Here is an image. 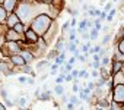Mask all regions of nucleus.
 Here are the masks:
<instances>
[{
	"label": "nucleus",
	"instance_id": "obj_1",
	"mask_svg": "<svg viewBox=\"0 0 124 110\" xmlns=\"http://www.w3.org/2000/svg\"><path fill=\"white\" fill-rule=\"evenodd\" d=\"M53 22H54V19H53L48 13H41V15H38L37 18L32 19V22L29 24V28H31L32 31H35L38 37H44V35L47 34V31L51 28Z\"/></svg>",
	"mask_w": 124,
	"mask_h": 110
},
{
	"label": "nucleus",
	"instance_id": "obj_2",
	"mask_svg": "<svg viewBox=\"0 0 124 110\" xmlns=\"http://www.w3.org/2000/svg\"><path fill=\"white\" fill-rule=\"evenodd\" d=\"M2 56L3 57H10V56H13V54H19L21 51H22V46H21V43H15V41H6V44L2 47Z\"/></svg>",
	"mask_w": 124,
	"mask_h": 110
},
{
	"label": "nucleus",
	"instance_id": "obj_3",
	"mask_svg": "<svg viewBox=\"0 0 124 110\" xmlns=\"http://www.w3.org/2000/svg\"><path fill=\"white\" fill-rule=\"evenodd\" d=\"M64 0H51V2L48 3V8H50V16L53 18V19H55L60 13H61V10L64 9Z\"/></svg>",
	"mask_w": 124,
	"mask_h": 110
},
{
	"label": "nucleus",
	"instance_id": "obj_4",
	"mask_svg": "<svg viewBox=\"0 0 124 110\" xmlns=\"http://www.w3.org/2000/svg\"><path fill=\"white\" fill-rule=\"evenodd\" d=\"M57 34H58V27H57V21L54 19V22H53V25H51V28L47 31V34L44 35V37H41V38H44V41L50 46L54 40H57L58 37H57Z\"/></svg>",
	"mask_w": 124,
	"mask_h": 110
},
{
	"label": "nucleus",
	"instance_id": "obj_5",
	"mask_svg": "<svg viewBox=\"0 0 124 110\" xmlns=\"http://www.w3.org/2000/svg\"><path fill=\"white\" fill-rule=\"evenodd\" d=\"M111 101L117 103H124V85H114L111 90Z\"/></svg>",
	"mask_w": 124,
	"mask_h": 110
},
{
	"label": "nucleus",
	"instance_id": "obj_6",
	"mask_svg": "<svg viewBox=\"0 0 124 110\" xmlns=\"http://www.w3.org/2000/svg\"><path fill=\"white\" fill-rule=\"evenodd\" d=\"M5 38H6V41H15V43H21V41L25 40V37L18 34L13 28H8V31L5 34Z\"/></svg>",
	"mask_w": 124,
	"mask_h": 110
},
{
	"label": "nucleus",
	"instance_id": "obj_7",
	"mask_svg": "<svg viewBox=\"0 0 124 110\" xmlns=\"http://www.w3.org/2000/svg\"><path fill=\"white\" fill-rule=\"evenodd\" d=\"M9 62H10L15 68H21V66L26 65L25 59L21 56V54H13V56H10V57H9Z\"/></svg>",
	"mask_w": 124,
	"mask_h": 110
},
{
	"label": "nucleus",
	"instance_id": "obj_8",
	"mask_svg": "<svg viewBox=\"0 0 124 110\" xmlns=\"http://www.w3.org/2000/svg\"><path fill=\"white\" fill-rule=\"evenodd\" d=\"M19 54L25 59L26 65H32V63L35 62V56H34V53H32V51H29L28 48H22V51H21Z\"/></svg>",
	"mask_w": 124,
	"mask_h": 110
},
{
	"label": "nucleus",
	"instance_id": "obj_9",
	"mask_svg": "<svg viewBox=\"0 0 124 110\" xmlns=\"http://www.w3.org/2000/svg\"><path fill=\"white\" fill-rule=\"evenodd\" d=\"M18 22H21L19 16L16 15V12H12V13H9L8 19H6V27H8V28H13Z\"/></svg>",
	"mask_w": 124,
	"mask_h": 110
},
{
	"label": "nucleus",
	"instance_id": "obj_10",
	"mask_svg": "<svg viewBox=\"0 0 124 110\" xmlns=\"http://www.w3.org/2000/svg\"><path fill=\"white\" fill-rule=\"evenodd\" d=\"M18 5H19V0H5L3 8H5L9 13H12V12H15V10H16Z\"/></svg>",
	"mask_w": 124,
	"mask_h": 110
},
{
	"label": "nucleus",
	"instance_id": "obj_11",
	"mask_svg": "<svg viewBox=\"0 0 124 110\" xmlns=\"http://www.w3.org/2000/svg\"><path fill=\"white\" fill-rule=\"evenodd\" d=\"M123 68H124V62H120V60H111V68H109V71H111L112 75L117 73V72H121Z\"/></svg>",
	"mask_w": 124,
	"mask_h": 110
},
{
	"label": "nucleus",
	"instance_id": "obj_12",
	"mask_svg": "<svg viewBox=\"0 0 124 110\" xmlns=\"http://www.w3.org/2000/svg\"><path fill=\"white\" fill-rule=\"evenodd\" d=\"M51 98H53V92L50 90H42V88H41V94L37 97V100L39 101H50Z\"/></svg>",
	"mask_w": 124,
	"mask_h": 110
},
{
	"label": "nucleus",
	"instance_id": "obj_13",
	"mask_svg": "<svg viewBox=\"0 0 124 110\" xmlns=\"http://www.w3.org/2000/svg\"><path fill=\"white\" fill-rule=\"evenodd\" d=\"M112 82L114 85H124V72H117L112 75Z\"/></svg>",
	"mask_w": 124,
	"mask_h": 110
},
{
	"label": "nucleus",
	"instance_id": "obj_14",
	"mask_svg": "<svg viewBox=\"0 0 124 110\" xmlns=\"http://www.w3.org/2000/svg\"><path fill=\"white\" fill-rule=\"evenodd\" d=\"M64 44H66V40H64V35H60L57 40H55V44H54V48L57 51H61L64 50Z\"/></svg>",
	"mask_w": 124,
	"mask_h": 110
},
{
	"label": "nucleus",
	"instance_id": "obj_15",
	"mask_svg": "<svg viewBox=\"0 0 124 110\" xmlns=\"http://www.w3.org/2000/svg\"><path fill=\"white\" fill-rule=\"evenodd\" d=\"M109 98L108 97H101V98H96V104L95 106H99V107H104V109H109Z\"/></svg>",
	"mask_w": 124,
	"mask_h": 110
},
{
	"label": "nucleus",
	"instance_id": "obj_16",
	"mask_svg": "<svg viewBox=\"0 0 124 110\" xmlns=\"http://www.w3.org/2000/svg\"><path fill=\"white\" fill-rule=\"evenodd\" d=\"M13 29L18 32V34H21V35H23L25 37V32H26V29H28V27L23 24V22H18L15 27H13Z\"/></svg>",
	"mask_w": 124,
	"mask_h": 110
},
{
	"label": "nucleus",
	"instance_id": "obj_17",
	"mask_svg": "<svg viewBox=\"0 0 124 110\" xmlns=\"http://www.w3.org/2000/svg\"><path fill=\"white\" fill-rule=\"evenodd\" d=\"M51 65H53V63H51L50 60H47V59H45V60H39L38 63H35V71H38V72H39V71H42V69H44V68H47V66H48V68H51Z\"/></svg>",
	"mask_w": 124,
	"mask_h": 110
},
{
	"label": "nucleus",
	"instance_id": "obj_18",
	"mask_svg": "<svg viewBox=\"0 0 124 110\" xmlns=\"http://www.w3.org/2000/svg\"><path fill=\"white\" fill-rule=\"evenodd\" d=\"M8 16H9V12L3 8V5H0V24H5V25H6Z\"/></svg>",
	"mask_w": 124,
	"mask_h": 110
},
{
	"label": "nucleus",
	"instance_id": "obj_19",
	"mask_svg": "<svg viewBox=\"0 0 124 110\" xmlns=\"http://www.w3.org/2000/svg\"><path fill=\"white\" fill-rule=\"evenodd\" d=\"M15 104H18L19 107H21V110L22 109H25V107H28V98L23 95V97H18L16 100H15Z\"/></svg>",
	"mask_w": 124,
	"mask_h": 110
},
{
	"label": "nucleus",
	"instance_id": "obj_20",
	"mask_svg": "<svg viewBox=\"0 0 124 110\" xmlns=\"http://www.w3.org/2000/svg\"><path fill=\"white\" fill-rule=\"evenodd\" d=\"M111 38H112V32L104 34V37H102V40H101V46H102V47H107V46L111 43Z\"/></svg>",
	"mask_w": 124,
	"mask_h": 110
},
{
	"label": "nucleus",
	"instance_id": "obj_21",
	"mask_svg": "<svg viewBox=\"0 0 124 110\" xmlns=\"http://www.w3.org/2000/svg\"><path fill=\"white\" fill-rule=\"evenodd\" d=\"M78 32L79 34H82V32H86V31H89L88 29V27H86V19H83V21H80L79 24H78Z\"/></svg>",
	"mask_w": 124,
	"mask_h": 110
},
{
	"label": "nucleus",
	"instance_id": "obj_22",
	"mask_svg": "<svg viewBox=\"0 0 124 110\" xmlns=\"http://www.w3.org/2000/svg\"><path fill=\"white\" fill-rule=\"evenodd\" d=\"M64 50H67V51H70V53H75V51L78 50V46H76L75 43L66 41V44H64Z\"/></svg>",
	"mask_w": 124,
	"mask_h": 110
},
{
	"label": "nucleus",
	"instance_id": "obj_23",
	"mask_svg": "<svg viewBox=\"0 0 124 110\" xmlns=\"http://www.w3.org/2000/svg\"><path fill=\"white\" fill-rule=\"evenodd\" d=\"M109 110H124V103L111 101V104H109Z\"/></svg>",
	"mask_w": 124,
	"mask_h": 110
},
{
	"label": "nucleus",
	"instance_id": "obj_24",
	"mask_svg": "<svg viewBox=\"0 0 124 110\" xmlns=\"http://www.w3.org/2000/svg\"><path fill=\"white\" fill-rule=\"evenodd\" d=\"M69 103H72V104H75V106L78 107V106H80V104H82V100H80L76 94H73V95H70V97H69Z\"/></svg>",
	"mask_w": 124,
	"mask_h": 110
},
{
	"label": "nucleus",
	"instance_id": "obj_25",
	"mask_svg": "<svg viewBox=\"0 0 124 110\" xmlns=\"http://www.w3.org/2000/svg\"><path fill=\"white\" fill-rule=\"evenodd\" d=\"M53 92L55 94V95H58V97H61L64 94V87L63 85H57L55 84V87H54V90H53Z\"/></svg>",
	"mask_w": 124,
	"mask_h": 110
},
{
	"label": "nucleus",
	"instance_id": "obj_26",
	"mask_svg": "<svg viewBox=\"0 0 124 110\" xmlns=\"http://www.w3.org/2000/svg\"><path fill=\"white\" fill-rule=\"evenodd\" d=\"M58 54H60V51H57L55 48H54V50H51V51H48V53H47V60H50V62H51V60H54V59L58 56Z\"/></svg>",
	"mask_w": 124,
	"mask_h": 110
},
{
	"label": "nucleus",
	"instance_id": "obj_27",
	"mask_svg": "<svg viewBox=\"0 0 124 110\" xmlns=\"http://www.w3.org/2000/svg\"><path fill=\"white\" fill-rule=\"evenodd\" d=\"M0 97H2L3 100L9 98V91H8V88L5 85H0Z\"/></svg>",
	"mask_w": 124,
	"mask_h": 110
},
{
	"label": "nucleus",
	"instance_id": "obj_28",
	"mask_svg": "<svg viewBox=\"0 0 124 110\" xmlns=\"http://www.w3.org/2000/svg\"><path fill=\"white\" fill-rule=\"evenodd\" d=\"M101 48H102V46H101V44H95L93 47H91V48H89V54H92V56H93V54H99Z\"/></svg>",
	"mask_w": 124,
	"mask_h": 110
},
{
	"label": "nucleus",
	"instance_id": "obj_29",
	"mask_svg": "<svg viewBox=\"0 0 124 110\" xmlns=\"http://www.w3.org/2000/svg\"><path fill=\"white\" fill-rule=\"evenodd\" d=\"M89 79L91 78V72H88L86 69H80L79 71V79Z\"/></svg>",
	"mask_w": 124,
	"mask_h": 110
},
{
	"label": "nucleus",
	"instance_id": "obj_30",
	"mask_svg": "<svg viewBox=\"0 0 124 110\" xmlns=\"http://www.w3.org/2000/svg\"><path fill=\"white\" fill-rule=\"evenodd\" d=\"M64 76H66V73H58V76L55 78V81H54V82H55L57 85H63V82L66 81V79H64Z\"/></svg>",
	"mask_w": 124,
	"mask_h": 110
},
{
	"label": "nucleus",
	"instance_id": "obj_31",
	"mask_svg": "<svg viewBox=\"0 0 124 110\" xmlns=\"http://www.w3.org/2000/svg\"><path fill=\"white\" fill-rule=\"evenodd\" d=\"M89 34H91V41H95V40L98 38V35H99V31H98L96 28H92V29L89 31Z\"/></svg>",
	"mask_w": 124,
	"mask_h": 110
},
{
	"label": "nucleus",
	"instance_id": "obj_32",
	"mask_svg": "<svg viewBox=\"0 0 124 110\" xmlns=\"http://www.w3.org/2000/svg\"><path fill=\"white\" fill-rule=\"evenodd\" d=\"M101 65H102V68H108V66L111 65V59H109L108 56H104V57L101 59Z\"/></svg>",
	"mask_w": 124,
	"mask_h": 110
},
{
	"label": "nucleus",
	"instance_id": "obj_33",
	"mask_svg": "<svg viewBox=\"0 0 124 110\" xmlns=\"http://www.w3.org/2000/svg\"><path fill=\"white\" fill-rule=\"evenodd\" d=\"M92 47V44H91V41L89 43H86V44H83V46H80V51H82V54H86V53H89V48Z\"/></svg>",
	"mask_w": 124,
	"mask_h": 110
},
{
	"label": "nucleus",
	"instance_id": "obj_34",
	"mask_svg": "<svg viewBox=\"0 0 124 110\" xmlns=\"http://www.w3.org/2000/svg\"><path fill=\"white\" fill-rule=\"evenodd\" d=\"M69 27H72V25H70V21H66V22H64L63 25H61V35H64V34L67 32Z\"/></svg>",
	"mask_w": 124,
	"mask_h": 110
},
{
	"label": "nucleus",
	"instance_id": "obj_35",
	"mask_svg": "<svg viewBox=\"0 0 124 110\" xmlns=\"http://www.w3.org/2000/svg\"><path fill=\"white\" fill-rule=\"evenodd\" d=\"M115 13H117V10H115V9H111V10L108 12V15H107V22H112Z\"/></svg>",
	"mask_w": 124,
	"mask_h": 110
},
{
	"label": "nucleus",
	"instance_id": "obj_36",
	"mask_svg": "<svg viewBox=\"0 0 124 110\" xmlns=\"http://www.w3.org/2000/svg\"><path fill=\"white\" fill-rule=\"evenodd\" d=\"M91 76H92L93 79H98V78L101 76V73H99L98 69H92V71H91Z\"/></svg>",
	"mask_w": 124,
	"mask_h": 110
},
{
	"label": "nucleus",
	"instance_id": "obj_37",
	"mask_svg": "<svg viewBox=\"0 0 124 110\" xmlns=\"http://www.w3.org/2000/svg\"><path fill=\"white\" fill-rule=\"evenodd\" d=\"M58 68H60L58 65L53 63V65H51V68H50V69H51V75H57V71H58Z\"/></svg>",
	"mask_w": 124,
	"mask_h": 110
},
{
	"label": "nucleus",
	"instance_id": "obj_38",
	"mask_svg": "<svg viewBox=\"0 0 124 110\" xmlns=\"http://www.w3.org/2000/svg\"><path fill=\"white\" fill-rule=\"evenodd\" d=\"M117 48H118V51H121L123 54H124V38L118 43V46H117Z\"/></svg>",
	"mask_w": 124,
	"mask_h": 110
},
{
	"label": "nucleus",
	"instance_id": "obj_39",
	"mask_svg": "<svg viewBox=\"0 0 124 110\" xmlns=\"http://www.w3.org/2000/svg\"><path fill=\"white\" fill-rule=\"evenodd\" d=\"M111 9H112V2H108V3L105 5V8H104V12H107V13H108Z\"/></svg>",
	"mask_w": 124,
	"mask_h": 110
},
{
	"label": "nucleus",
	"instance_id": "obj_40",
	"mask_svg": "<svg viewBox=\"0 0 124 110\" xmlns=\"http://www.w3.org/2000/svg\"><path fill=\"white\" fill-rule=\"evenodd\" d=\"M72 90H73V92H75V94H79V91H80V85H79V84H73Z\"/></svg>",
	"mask_w": 124,
	"mask_h": 110
},
{
	"label": "nucleus",
	"instance_id": "obj_41",
	"mask_svg": "<svg viewBox=\"0 0 124 110\" xmlns=\"http://www.w3.org/2000/svg\"><path fill=\"white\" fill-rule=\"evenodd\" d=\"M86 88H89L91 91H93V90L96 88V85H95V82H93V81H89V82H88V87H86Z\"/></svg>",
	"mask_w": 124,
	"mask_h": 110
},
{
	"label": "nucleus",
	"instance_id": "obj_42",
	"mask_svg": "<svg viewBox=\"0 0 124 110\" xmlns=\"http://www.w3.org/2000/svg\"><path fill=\"white\" fill-rule=\"evenodd\" d=\"M101 13H102V10H101V9H95V10H93V19H95V18H99V16H101Z\"/></svg>",
	"mask_w": 124,
	"mask_h": 110
},
{
	"label": "nucleus",
	"instance_id": "obj_43",
	"mask_svg": "<svg viewBox=\"0 0 124 110\" xmlns=\"http://www.w3.org/2000/svg\"><path fill=\"white\" fill-rule=\"evenodd\" d=\"M64 79H66V82H73V76H72V73H66V76H64Z\"/></svg>",
	"mask_w": 124,
	"mask_h": 110
},
{
	"label": "nucleus",
	"instance_id": "obj_44",
	"mask_svg": "<svg viewBox=\"0 0 124 110\" xmlns=\"http://www.w3.org/2000/svg\"><path fill=\"white\" fill-rule=\"evenodd\" d=\"M18 81H19V84H28V78L26 76H19Z\"/></svg>",
	"mask_w": 124,
	"mask_h": 110
},
{
	"label": "nucleus",
	"instance_id": "obj_45",
	"mask_svg": "<svg viewBox=\"0 0 124 110\" xmlns=\"http://www.w3.org/2000/svg\"><path fill=\"white\" fill-rule=\"evenodd\" d=\"M26 2H34V3H50L51 0H26Z\"/></svg>",
	"mask_w": 124,
	"mask_h": 110
},
{
	"label": "nucleus",
	"instance_id": "obj_46",
	"mask_svg": "<svg viewBox=\"0 0 124 110\" xmlns=\"http://www.w3.org/2000/svg\"><path fill=\"white\" fill-rule=\"evenodd\" d=\"M6 44V38H5V35H0V50H2V47Z\"/></svg>",
	"mask_w": 124,
	"mask_h": 110
},
{
	"label": "nucleus",
	"instance_id": "obj_47",
	"mask_svg": "<svg viewBox=\"0 0 124 110\" xmlns=\"http://www.w3.org/2000/svg\"><path fill=\"white\" fill-rule=\"evenodd\" d=\"M78 24H79V22H78V19H76V18H72V21H70L72 28H76V27H78Z\"/></svg>",
	"mask_w": 124,
	"mask_h": 110
},
{
	"label": "nucleus",
	"instance_id": "obj_48",
	"mask_svg": "<svg viewBox=\"0 0 124 110\" xmlns=\"http://www.w3.org/2000/svg\"><path fill=\"white\" fill-rule=\"evenodd\" d=\"M80 35H82V38H83V40H91V34H89L88 31H86V32H82Z\"/></svg>",
	"mask_w": 124,
	"mask_h": 110
},
{
	"label": "nucleus",
	"instance_id": "obj_49",
	"mask_svg": "<svg viewBox=\"0 0 124 110\" xmlns=\"http://www.w3.org/2000/svg\"><path fill=\"white\" fill-rule=\"evenodd\" d=\"M86 27H88V29H92V27H93V21L86 19Z\"/></svg>",
	"mask_w": 124,
	"mask_h": 110
},
{
	"label": "nucleus",
	"instance_id": "obj_50",
	"mask_svg": "<svg viewBox=\"0 0 124 110\" xmlns=\"http://www.w3.org/2000/svg\"><path fill=\"white\" fill-rule=\"evenodd\" d=\"M60 98H61V103H66V104L69 103V97H67L66 94H63V95H61V97H60Z\"/></svg>",
	"mask_w": 124,
	"mask_h": 110
},
{
	"label": "nucleus",
	"instance_id": "obj_51",
	"mask_svg": "<svg viewBox=\"0 0 124 110\" xmlns=\"http://www.w3.org/2000/svg\"><path fill=\"white\" fill-rule=\"evenodd\" d=\"M107 15H108V13H107V12H104V10H102V13H101V16H99V19H101V21H102V22H104V21H107Z\"/></svg>",
	"mask_w": 124,
	"mask_h": 110
},
{
	"label": "nucleus",
	"instance_id": "obj_52",
	"mask_svg": "<svg viewBox=\"0 0 124 110\" xmlns=\"http://www.w3.org/2000/svg\"><path fill=\"white\" fill-rule=\"evenodd\" d=\"M70 73H72V76H73V78H79V71H78V69H73Z\"/></svg>",
	"mask_w": 124,
	"mask_h": 110
},
{
	"label": "nucleus",
	"instance_id": "obj_53",
	"mask_svg": "<svg viewBox=\"0 0 124 110\" xmlns=\"http://www.w3.org/2000/svg\"><path fill=\"white\" fill-rule=\"evenodd\" d=\"M75 107H76V106L72 104V103H67V104H66V110H75Z\"/></svg>",
	"mask_w": 124,
	"mask_h": 110
},
{
	"label": "nucleus",
	"instance_id": "obj_54",
	"mask_svg": "<svg viewBox=\"0 0 124 110\" xmlns=\"http://www.w3.org/2000/svg\"><path fill=\"white\" fill-rule=\"evenodd\" d=\"M76 60H78V59H76V57H75V56H72V57H70V59H69V60H67V62H69V63H70V65H75V63H76Z\"/></svg>",
	"mask_w": 124,
	"mask_h": 110
},
{
	"label": "nucleus",
	"instance_id": "obj_55",
	"mask_svg": "<svg viewBox=\"0 0 124 110\" xmlns=\"http://www.w3.org/2000/svg\"><path fill=\"white\" fill-rule=\"evenodd\" d=\"M92 59H93V60H96V62H101V59H102V57L99 56V54H93Z\"/></svg>",
	"mask_w": 124,
	"mask_h": 110
},
{
	"label": "nucleus",
	"instance_id": "obj_56",
	"mask_svg": "<svg viewBox=\"0 0 124 110\" xmlns=\"http://www.w3.org/2000/svg\"><path fill=\"white\" fill-rule=\"evenodd\" d=\"M28 84H29V85H34V84H35V79H34V78H28Z\"/></svg>",
	"mask_w": 124,
	"mask_h": 110
},
{
	"label": "nucleus",
	"instance_id": "obj_57",
	"mask_svg": "<svg viewBox=\"0 0 124 110\" xmlns=\"http://www.w3.org/2000/svg\"><path fill=\"white\" fill-rule=\"evenodd\" d=\"M0 110H6V106H5V103H2V101H0Z\"/></svg>",
	"mask_w": 124,
	"mask_h": 110
},
{
	"label": "nucleus",
	"instance_id": "obj_58",
	"mask_svg": "<svg viewBox=\"0 0 124 110\" xmlns=\"http://www.w3.org/2000/svg\"><path fill=\"white\" fill-rule=\"evenodd\" d=\"M95 110H109V109H104V107H99V106H95Z\"/></svg>",
	"mask_w": 124,
	"mask_h": 110
},
{
	"label": "nucleus",
	"instance_id": "obj_59",
	"mask_svg": "<svg viewBox=\"0 0 124 110\" xmlns=\"http://www.w3.org/2000/svg\"><path fill=\"white\" fill-rule=\"evenodd\" d=\"M2 78H3V73H2V72H0V81H2Z\"/></svg>",
	"mask_w": 124,
	"mask_h": 110
},
{
	"label": "nucleus",
	"instance_id": "obj_60",
	"mask_svg": "<svg viewBox=\"0 0 124 110\" xmlns=\"http://www.w3.org/2000/svg\"><path fill=\"white\" fill-rule=\"evenodd\" d=\"M5 3V0H0V5H3Z\"/></svg>",
	"mask_w": 124,
	"mask_h": 110
},
{
	"label": "nucleus",
	"instance_id": "obj_61",
	"mask_svg": "<svg viewBox=\"0 0 124 110\" xmlns=\"http://www.w3.org/2000/svg\"><path fill=\"white\" fill-rule=\"evenodd\" d=\"M118 2H124V0H118Z\"/></svg>",
	"mask_w": 124,
	"mask_h": 110
},
{
	"label": "nucleus",
	"instance_id": "obj_62",
	"mask_svg": "<svg viewBox=\"0 0 124 110\" xmlns=\"http://www.w3.org/2000/svg\"><path fill=\"white\" fill-rule=\"evenodd\" d=\"M112 2H117V0H112Z\"/></svg>",
	"mask_w": 124,
	"mask_h": 110
},
{
	"label": "nucleus",
	"instance_id": "obj_63",
	"mask_svg": "<svg viewBox=\"0 0 124 110\" xmlns=\"http://www.w3.org/2000/svg\"><path fill=\"white\" fill-rule=\"evenodd\" d=\"M19 2H22V0H19Z\"/></svg>",
	"mask_w": 124,
	"mask_h": 110
}]
</instances>
